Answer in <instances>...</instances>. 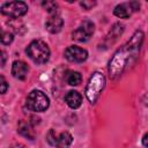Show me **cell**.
Wrapping results in <instances>:
<instances>
[{
	"mask_svg": "<svg viewBox=\"0 0 148 148\" xmlns=\"http://www.w3.org/2000/svg\"><path fill=\"white\" fill-rule=\"evenodd\" d=\"M10 148H25L23 145H21V143H14Z\"/></svg>",
	"mask_w": 148,
	"mask_h": 148,
	"instance_id": "cell-21",
	"label": "cell"
},
{
	"mask_svg": "<svg viewBox=\"0 0 148 148\" xmlns=\"http://www.w3.org/2000/svg\"><path fill=\"white\" fill-rule=\"evenodd\" d=\"M142 145L146 147V148H148V132L143 135V138H142Z\"/></svg>",
	"mask_w": 148,
	"mask_h": 148,
	"instance_id": "cell-19",
	"label": "cell"
},
{
	"mask_svg": "<svg viewBox=\"0 0 148 148\" xmlns=\"http://www.w3.org/2000/svg\"><path fill=\"white\" fill-rule=\"evenodd\" d=\"M13 39H14V36H13L12 32H9V31H2V35H1V43H2L3 45L10 44V43L13 42Z\"/></svg>",
	"mask_w": 148,
	"mask_h": 148,
	"instance_id": "cell-16",
	"label": "cell"
},
{
	"mask_svg": "<svg viewBox=\"0 0 148 148\" xmlns=\"http://www.w3.org/2000/svg\"><path fill=\"white\" fill-rule=\"evenodd\" d=\"M143 32L141 30H136L131 39L120 47L111 58L109 62V74L112 79H117L120 76L125 67L130 64H132L139 56L141 44L143 42Z\"/></svg>",
	"mask_w": 148,
	"mask_h": 148,
	"instance_id": "cell-1",
	"label": "cell"
},
{
	"mask_svg": "<svg viewBox=\"0 0 148 148\" xmlns=\"http://www.w3.org/2000/svg\"><path fill=\"white\" fill-rule=\"evenodd\" d=\"M65 58L72 62H83L88 58V52L80 46L71 45L65 50Z\"/></svg>",
	"mask_w": 148,
	"mask_h": 148,
	"instance_id": "cell-8",
	"label": "cell"
},
{
	"mask_svg": "<svg viewBox=\"0 0 148 148\" xmlns=\"http://www.w3.org/2000/svg\"><path fill=\"white\" fill-rule=\"evenodd\" d=\"M42 6L52 15V14H56V10L58 8V3L54 2V1H44L42 3Z\"/></svg>",
	"mask_w": 148,
	"mask_h": 148,
	"instance_id": "cell-15",
	"label": "cell"
},
{
	"mask_svg": "<svg viewBox=\"0 0 148 148\" xmlns=\"http://www.w3.org/2000/svg\"><path fill=\"white\" fill-rule=\"evenodd\" d=\"M25 52H27L28 57L34 62H36L38 65L45 64L50 59V49H49V45L45 42L40 40V39L32 40L28 45Z\"/></svg>",
	"mask_w": 148,
	"mask_h": 148,
	"instance_id": "cell-2",
	"label": "cell"
},
{
	"mask_svg": "<svg viewBox=\"0 0 148 148\" xmlns=\"http://www.w3.org/2000/svg\"><path fill=\"white\" fill-rule=\"evenodd\" d=\"M28 12V6L23 1H10L1 5V13L12 18H17Z\"/></svg>",
	"mask_w": 148,
	"mask_h": 148,
	"instance_id": "cell-6",
	"label": "cell"
},
{
	"mask_svg": "<svg viewBox=\"0 0 148 148\" xmlns=\"http://www.w3.org/2000/svg\"><path fill=\"white\" fill-rule=\"evenodd\" d=\"M66 80H67V83L71 84V86H79L81 83V81H82V76H81V74L79 72L71 71L66 75Z\"/></svg>",
	"mask_w": 148,
	"mask_h": 148,
	"instance_id": "cell-13",
	"label": "cell"
},
{
	"mask_svg": "<svg viewBox=\"0 0 148 148\" xmlns=\"http://www.w3.org/2000/svg\"><path fill=\"white\" fill-rule=\"evenodd\" d=\"M29 67L28 65L22 60H16L12 65V74L17 80H24L28 75Z\"/></svg>",
	"mask_w": 148,
	"mask_h": 148,
	"instance_id": "cell-11",
	"label": "cell"
},
{
	"mask_svg": "<svg viewBox=\"0 0 148 148\" xmlns=\"http://www.w3.org/2000/svg\"><path fill=\"white\" fill-rule=\"evenodd\" d=\"M140 3L139 2H126L117 5L113 9V14L119 18H128L133 12L139 10Z\"/></svg>",
	"mask_w": 148,
	"mask_h": 148,
	"instance_id": "cell-9",
	"label": "cell"
},
{
	"mask_svg": "<svg viewBox=\"0 0 148 148\" xmlns=\"http://www.w3.org/2000/svg\"><path fill=\"white\" fill-rule=\"evenodd\" d=\"M65 102L71 109H77L82 104V96L76 90H71L65 96Z\"/></svg>",
	"mask_w": 148,
	"mask_h": 148,
	"instance_id": "cell-12",
	"label": "cell"
},
{
	"mask_svg": "<svg viewBox=\"0 0 148 148\" xmlns=\"http://www.w3.org/2000/svg\"><path fill=\"white\" fill-rule=\"evenodd\" d=\"M50 105L49 97L42 90H32L27 97V108L34 112H43Z\"/></svg>",
	"mask_w": 148,
	"mask_h": 148,
	"instance_id": "cell-4",
	"label": "cell"
},
{
	"mask_svg": "<svg viewBox=\"0 0 148 148\" xmlns=\"http://www.w3.org/2000/svg\"><path fill=\"white\" fill-rule=\"evenodd\" d=\"M18 133L22 134L23 136H27L29 139H34V135H32V130L30 127V125L28 123H24V121H21L18 124Z\"/></svg>",
	"mask_w": 148,
	"mask_h": 148,
	"instance_id": "cell-14",
	"label": "cell"
},
{
	"mask_svg": "<svg viewBox=\"0 0 148 148\" xmlns=\"http://www.w3.org/2000/svg\"><path fill=\"white\" fill-rule=\"evenodd\" d=\"M0 81H1V94H5V92L7 91L8 84H7V82H6V80H5V77H3V76H1V77H0Z\"/></svg>",
	"mask_w": 148,
	"mask_h": 148,
	"instance_id": "cell-18",
	"label": "cell"
},
{
	"mask_svg": "<svg viewBox=\"0 0 148 148\" xmlns=\"http://www.w3.org/2000/svg\"><path fill=\"white\" fill-rule=\"evenodd\" d=\"M94 30H95V24H94L91 21L86 20V21H83V22L81 23V25H80L79 28H76V29L73 31L72 38H73L74 40L81 42V43L87 42V40L91 37V35L94 34Z\"/></svg>",
	"mask_w": 148,
	"mask_h": 148,
	"instance_id": "cell-7",
	"label": "cell"
},
{
	"mask_svg": "<svg viewBox=\"0 0 148 148\" xmlns=\"http://www.w3.org/2000/svg\"><path fill=\"white\" fill-rule=\"evenodd\" d=\"M1 57H2V66H5V61H6V52L1 51Z\"/></svg>",
	"mask_w": 148,
	"mask_h": 148,
	"instance_id": "cell-20",
	"label": "cell"
},
{
	"mask_svg": "<svg viewBox=\"0 0 148 148\" xmlns=\"http://www.w3.org/2000/svg\"><path fill=\"white\" fill-rule=\"evenodd\" d=\"M104 87H105V76L99 72H95L90 76L88 84L86 87V97L88 98V101L90 103H95L98 99Z\"/></svg>",
	"mask_w": 148,
	"mask_h": 148,
	"instance_id": "cell-3",
	"label": "cell"
},
{
	"mask_svg": "<svg viewBox=\"0 0 148 148\" xmlns=\"http://www.w3.org/2000/svg\"><path fill=\"white\" fill-rule=\"evenodd\" d=\"M80 5H81L84 9H91V8L96 5V2H95V1H82Z\"/></svg>",
	"mask_w": 148,
	"mask_h": 148,
	"instance_id": "cell-17",
	"label": "cell"
},
{
	"mask_svg": "<svg viewBox=\"0 0 148 148\" xmlns=\"http://www.w3.org/2000/svg\"><path fill=\"white\" fill-rule=\"evenodd\" d=\"M64 25V20L61 18L60 15H58L57 13L56 14H52L47 17L46 22H45V28L51 34H57L61 30Z\"/></svg>",
	"mask_w": 148,
	"mask_h": 148,
	"instance_id": "cell-10",
	"label": "cell"
},
{
	"mask_svg": "<svg viewBox=\"0 0 148 148\" xmlns=\"http://www.w3.org/2000/svg\"><path fill=\"white\" fill-rule=\"evenodd\" d=\"M46 141L56 148H68L73 142V136L68 132H61L58 134L54 130H50L46 134Z\"/></svg>",
	"mask_w": 148,
	"mask_h": 148,
	"instance_id": "cell-5",
	"label": "cell"
}]
</instances>
